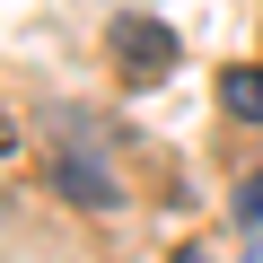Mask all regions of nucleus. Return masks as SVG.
Here are the masks:
<instances>
[{
  "instance_id": "obj_1",
  "label": "nucleus",
  "mask_w": 263,
  "mask_h": 263,
  "mask_svg": "<svg viewBox=\"0 0 263 263\" xmlns=\"http://www.w3.org/2000/svg\"><path fill=\"white\" fill-rule=\"evenodd\" d=\"M105 53H114L123 79L149 88V79L176 70V27H167V18H141V9H114V18H105Z\"/></svg>"
},
{
  "instance_id": "obj_2",
  "label": "nucleus",
  "mask_w": 263,
  "mask_h": 263,
  "mask_svg": "<svg viewBox=\"0 0 263 263\" xmlns=\"http://www.w3.org/2000/svg\"><path fill=\"white\" fill-rule=\"evenodd\" d=\"M53 193L79 202V211H114V176H105L79 141H62V158H53Z\"/></svg>"
},
{
  "instance_id": "obj_3",
  "label": "nucleus",
  "mask_w": 263,
  "mask_h": 263,
  "mask_svg": "<svg viewBox=\"0 0 263 263\" xmlns=\"http://www.w3.org/2000/svg\"><path fill=\"white\" fill-rule=\"evenodd\" d=\"M219 105H228L237 123H263V62H237V70L219 79Z\"/></svg>"
},
{
  "instance_id": "obj_4",
  "label": "nucleus",
  "mask_w": 263,
  "mask_h": 263,
  "mask_svg": "<svg viewBox=\"0 0 263 263\" xmlns=\"http://www.w3.org/2000/svg\"><path fill=\"white\" fill-rule=\"evenodd\" d=\"M237 228H263V184H237Z\"/></svg>"
},
{
  "instance_id": "obj_5",
  "label": "nucleus",
  "mask_w": 263,
  "mask_h": 263,
  "mask_svg": "<svg viewBox=\"0 0 263 263\" xmlns=\"http://www.w3.org/2000/svg\"><path fill=\"white\" fill-rule=\"evenodd\" d=\"M246 263H263V228H254V246H246Z\"/></svg>"
},
{
  "instance_id": "obj_6",
  "label": "nucleus",
  "mask_w": 263,
  "mask_h": 263,
  "mask_svg": "<svg viewBox=\"0 0 263 263\" xmlns=\"http://www.w3.org/2000/svg\"><path fill=\"white\" fill-rule=\"evenodd\" d=\"M176 263H202V246H184V254H176Z\"/></svg>"
}]
</instances>
